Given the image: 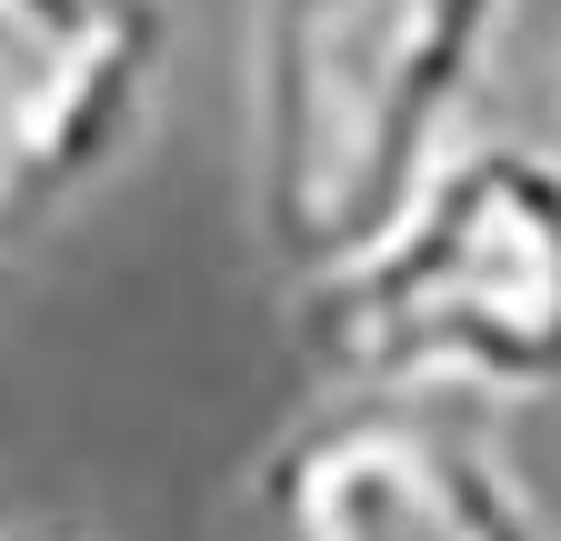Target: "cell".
Returning <instances> with one entry per match:
<instances>
[{
  "label": "cell",
  "mask_w": 561,
  "mask_h": 541,
  "mask_svg": "<svg viewBox=\"0 0 561 541\" xmlns=\"http://www.w3.org/2000/svg\"><path fill=\"white\" fill-rule=\"evenodd\" d=\"M512 0H251V221L280 281L362 261L461 151Z\"/></svg>",
  "instance_id": "cell-1"
},
{
  "label": "cell",
  "mask_w": 561,
  "mask_h": 541,
  "mask_svg": "<svg viewBox=\"0 0 561 541\" xmlns=\"http://www.w3.org/2000/svg\"><path fill=\"white\" fill-rule=\"evenodd\" d=\"M291 342L331 391L551 401L561 391V161L461 141L362 251L291 281Z\"/></svg>",
  "instance_id": "cell-2"
},
{
  "label": "cell",
  "mask_w": 561,
  "mask_h": 541,
  "mask_svg": "<svg viewBox=\"0 0 561 541\" xmlns=\"http://www.w3.org/2000/svg\"><path fill=\"white\" fill-rule=\"evenodd\" d=\"M251 541H561L461 401L331 391L251 471Z\"/></svg>",
  "instance_id": "cell-3"
},
{
  "label": "cell",
  "mask_w": 561,
  "mask_h": 541,
  "mask_svg": "<svg viewBox=\"0 0 561 541\" xmlns=\"http://www.w3.org/2000/svg\"><path fill=\"white\" fill-rule=\"evenodd\" d=\"M171 60L161 0H0V241L101 191Z\"/></svg>",
  "instance_id": "cell-4"
},
{
  "label": "cell",
  "mask_w": 561,
  "mask_h": 541,
  "mask_svg": "<svg viewBox=\"0 0 561 541\" xmlns=\"http://www.w3.org/2000/svg\"><path fill=\"white\" fill-rule=\"evenodd\" d=\"M0 541H81V531H0Z\"/></svg>",
  "instance_id": "cell-5"
}]
</instances>
